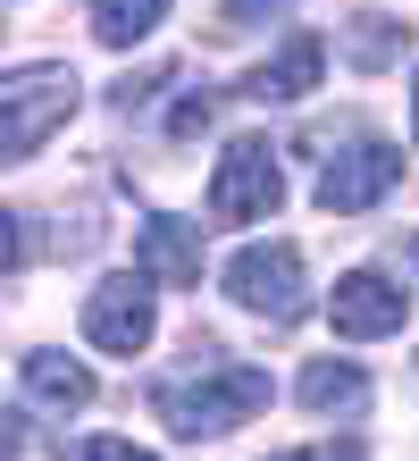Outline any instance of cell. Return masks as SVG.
<instances>
[{"instance_id": "52a82bcc", "label": "cell", "mask_w": 419, "mask_h": 461, "mask_svg": "<svg viewBox=\"0 0 419 461\" xmlns=\"http://www.w3.org/2000/svg\"><path fill=\"white\" fill-rule=\"evenodd\" d=\"M327 319H335V336H344V344H378V336H403L411 294L386 277V268H352V277H335Z\"/></svg>"}, {"instance_id": "4fadbf2b", "label": "cell", "mask_w": 419, "mask_h": 461, "mask_svg": "<svg viewBox=\"0 0 419 461\" xmlns=\"http://www.w3.org/2000/svg\"><path fill=\"white\" fill-rule=\"evenodd\" d=\"M159 17H168V0H93V34H101L109 50H134Z\"/></svg>"}, {"instance_id": "e0dca14e", "label": "cell", "mask_w": 419, "mask_h": 461, "mask_svg": "<svg viewBox=\"0 0 419 461\" xmlns=\"http://www.w3.org/2000/svg\"><path fill=\"white\" fill-rule=\"evenodd\" d=\"M411 134H419V93H411Z\"/></svg>"}, {"instance_id": "3957f363", "label": "cell", "mask_w": 419, "mask_h": 461, "mask_svg": "<svg viewBox=\"0 0 419 461\" xmlns=\"http://www.w3.org/2000/svg\"><path fill=\"white\" fill-rule=\"evenodd\" d=\"M286 202V168H277V143L260 134H235L210 168V219L218 227H251V219H277Z\"/></svg>"}, {"instance_id": "8fae6325", "label": "cell", "mask_w": 419, "mask_h": 461, "mask_svg": "<svg viewBox=\"0 0 419 461\" xmlns=\"http://www.w3.org/2000/svg\"><path fill=\"white\" fill-rule=\"evenodd\" d=\"M294 394H302V411H319V420L327 411H344V420L369 411V377H360L352 361H311V369L294 377Z\"/></svg>"}, {"instance_id": "9a60e30c", "label": "cell", "mask_w": 419, "mask_h": 461, "mask_svg": "<svg viewBox=\"0 0 419 461\" xmlns=\"http://www.w3.org/2000/svg\"><path fill=\"white\" fill-rule=\"evenodd\" d=\"M269 461H369L360 437H327V445H302V453H269Z\"/></svg>"}, {"instance_id": "8992f818", "label": "cell", "mask_w": 419, "mask_h": 461, "mask_svg": "<svg viewBox=\"0 0 419 461\" xmlns=\"http://www.w3.org/2000/svg\"><path fill=\"white\" fill-rule=\"evenodd\" d=\"M159 336V303H151V277H109L84 294V344L93 352H143Z\"/></svg>"}, {"instance_id": "5b68a950", "label": "cell", "mask_w": 419, "mask_h": 461, "mask_svg": "<svg viewBox=\"0 0 419 461\" xmlns=\"http://www.w3.org/2000/svg\"><path fill=\"white\" fill-rule=\"evenodd\" d=\"M395 185H403V151L378 143V134H360V143H344L319 168V210L327 219H352V210H378Z\"/></svg>"}, {"instance_id": "7a4b0ae2", "label": "cell", "mask_w": 419, "mask_h": 461, "mask_svg": "<svg viewBox=\"0 0 419 461\" xmlns=\"http://www.w3.org/2000/svg\"><path fill=\"white\" fill-rule=\"evenodd\" d=\"M76 85L84 76L68 59H34L0 76V159H34L50 134L76 118Z\"/></svg>"}, {"instance_id": "277c9868", "label": "cell", "mask_w": 419, "mask_h": 461, "mask_svg": "<svg viewBox=\"0 0 419 461\" xmlns=\"http://www.w3.org/2000/svg\"><path fill=\"white\" fill-rule=\"evenodd\" d=\"M227 303L269 319V328H294L311 311V285H302V252L294 243H243L227 260Z\"/></svg>"}, {"instance_id": "9c48e42d", "label": "cell", "mask_w": 419, "mask_h": 461, "mask_svg": "<svg viewBox=\"0 0 419 461\" xmlns=\"http://www.w3.org/2000/svg\"><path fill=\"white\" fill-rule=\"evenodd\" d=\"M319 76H327V42H319V34H294L277 59H260V68L243 76V93H251V101H302Z\"/></svg>"}, {"instance_id": "2e32d148", "label": "cell", "mask_w": 419, "mask_h": 461, "mask_svg": "<svg viewBox=\"0 0 419 461\" xmlns=\"http://www.w3.org/2000/svg\"><path fill=\"white\" fill-rule=\"evenodd\" d=\"M260 9H286V0H227V17H218V25L243 34V25H260Z\"/></svg>"}, {"instance_id": "30bf717a", "label": "cell", "mask_w": 419, "mask_h": 461, "mask_svg": "<svg viewBox=\"0 0 419 461\" xmlns=\"http://www.w3.org/2000/svg\"><path fill=\"white\" fill-rule=\"evenodd\" d=\"M17 386L34 394V402H50V411H84V402H93V369L68 361V352H50V344H34L17 361Z\"/></svg>"}, {"instance_id": "7c38bea8", "label": "cell", "mask_w": 419, "mask_h": 461, "mask_svg": "<svg viewBox=\"0 0 419 461\" xmlns=\"http://www.w3.org/2000/svg\"><path fill=\"white\" fill-rule=\"evenodd\" d=\"M403 42H411V17H378V9H360L344 25V59L352 68H386V59H403Z\"/></svg>"}, {"instance_id": "5bb4252c", "label": "cell", "mask_w": 419, "mask_h": 461, "mask_svg": "<svg viewBox=\"0 0 419 461\" xmlns=\"http://www.w3.org/2000/svg\"><path fill=\"white\" fill-rule=\"evenodd\" d=\"M59 461H159V453L134 437H76V445H59Z\"/></svg>"}, {"instance_id": "6da1fadb", "label": "cell", "mask_w": 419, "mask_h": 461, "mask_svg": "<svg viewBox=\"0 0 419 461\" xmlns=\"http://www.w3.org/2000/svg\"><path fill=\"white\" fill-rule=\"evenodd\" d=\"M151 411L168 420V437H185V445L227 437V428H243V420H260V411H269V369L227 361V352H210V344H202V369L159 377V386H151Z\"/></svg>"}, {"instance_id": "ba28073f", "label": "cell", "mask_w": 419, "mask_h": 461, "mask_svg": "<svg viewBox=\"0 0 419 461\" xmlns=\"http://www.w3.org/2000/svg\"><path fill=\"white\" fill-rule=\"evenodd\" d=\"M134 277H151V285H202V227L151 210V219L134 227Z\"/></svg>"}]
</instances>
